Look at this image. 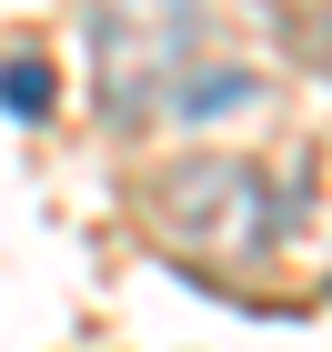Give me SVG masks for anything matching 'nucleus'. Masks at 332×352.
Instances as JSON below:
<instances>
[{"mask_svg": "<svg viewBox=\"0 0 332 352\" xmlns=\"http://www.w3.org/2000/svg\"><path fill=\"white\" fill-rule=\"evenodd\" d=\"M131 212L151 221V242H171L201 272H252L272 262V242L292 232V191L262 162H232V151H192V162L141 171Z\"/></svg>", "mask_w": 332, "mask_h": 352, "instance_id": "obj_1", "label": "nucleus"}, {"mask_svg": "<svg viewBox=\"0 0 332 352\" xmlns=\"http://www.w3.org/2000/svg\"><path fill=\"white\" fill-rule=\"evenodd\" d=\"M201 51H212V0H91V101H101V121L141 131Z\"/></svg>", "mask_w": 332, "mask_h": 352, "instance_id": "obj_2", "label": "nucleus"}, {"mask_svg": "<svg viewBox=\"0 0 332 352\" xmlns=\"http://www.w3.org/2000/svg\"><path fill=\"white\" fill-rule=\"evenodd\" d=\"M262 101V81H252V71H232V60H221V71H181V81H171V101L162 111H181V121H232V111H252Z\"/></svg>", "mask_w": 332, "mask_h": 352, "instance_id": "obj_3", "label": "nucleus"}, {"mask_svg": "<svg viewBox=\"0 0 332 352\" xmlns=\"http://www.w3.org/2000/svg\"><path fill=\"white\" fill-rule=\"evenodd\" d=\"M0 111H10V121H51L60 111V71L41 51H10L0 60Z\"/></svg>", "mask_w": 332, "mask_h": 352, "instance_id": "obj_4", "label": "nucleus"}]
</instances>
